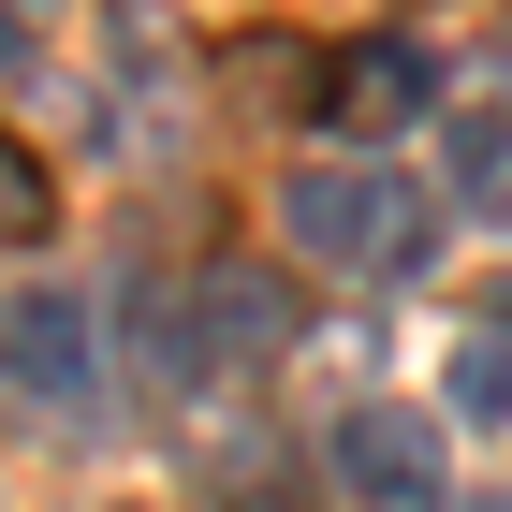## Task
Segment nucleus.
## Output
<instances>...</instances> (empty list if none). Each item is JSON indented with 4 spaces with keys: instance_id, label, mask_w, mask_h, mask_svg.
Returning <instances> with one entry per match:
<instances>
[{
    "instance_id": "nucleus-1",
    "label": "nucleus",
    "mask_w": 512,
    "mask_h": 512,
    "mask_svg": "<svg viewBox=\"0 0 512 512\" xmlns=\"http://www.w3.org/2000/svg\"><path fill=\"white\" fill-rule=\"evenodd\" d=\"M278 352H293V278L278 264H205L161 308V366L176 381H235V366H278Z\"/></svg>"
},
{
    "instance_id": "nucleus-2",
    "label": "nucleus",
    "mask_w": 512,
    "mask_h": 512,
    "mask_svg": "<svg viewBox=\"0 0 512 512\" xmlns=\"http://www.w3.org/2000/svg\"><path fill=\"white\" fill-rule=\"evenodd\" d=\"M278 220H293V249H308V264H425V205L395 191L381 161H308V176H293V191H278Z\"/></svg>"
},
{
    "instance_id": "nucleus-3",
    "label": "nucleus",
    "mask_w": 512,
    "mask_h": 512,
    "mask_svg": "<svg viewBox=\"0 0 512 512\" xmlns=\"http://www.w3.org/2000/svg\"><path fill=\"white\" fill-rule=\"evenodd\" d=\"M337 483L381 498V512H439L454 454H439V425L410 410V395H366V410H337Z\"/></svg>"
},
{
    "instance_id": "nucleus-4",
    "label": "nucleus",
    "mask_w": 512,
    "mask_h": 512,
    "mask_svg": "<svg viewBox=\"0 0 512 512\" xmlns=\"http://www.w3.org/2000/svg\"><path fill=\"white\" fill-rule=\"evenodd\" d=\"M74 395H88V308L0 293V410H74Z\"/></svg>"
},
{
    "instance_id": "nucleus-5",
    "label": "nucleus",
    "mask_w": 512,
    "mask_h": 512,
    "mask_svg": "<svg viewBox=\"0 0 512 512\" xmlns=\"http://www.w3.org/2000/svg\"><path fill=\"white\" fill-rule=\"evenodd\" d=\"M425 59H410V44H366V59H352V74H337V103H352V118H410V103H425Z\"/></svg>"
},
{
    "instance_id": "nucleus-6",
    "label": "nucleus",
    "mask_w": 512,
    "mask_h": 512,
    "mask_svg": "<svg viewBox=\"0 0 512 512\" xmlns=\"http://www.w3.org/2000/svg\"><path fill=\"white\" fill-rule=\"evenodd\" d=\"M454 410L512 425V337H469V352H454Z\"/></svg>"
},
{
    "instance_id": "nucleus-7",
    "label": "nucleus",
    "mask_w": 512,
    "mask_h": 512,
    "mask_svg": "<svg viewBox=\"0 0 512 512\" xmlns=\"http://www.w3.org/2000/svg\"><path fill=\"white\" fill-rule=\"evenodd\" d=\"M44 235V176H30V147L0 132V249H30Z\"/></svg>"
},
{
    "instance_id": "nucleus-8",
    "label": "nucleus",
    "mask_w": 512,
    "mask_h": 512,
    "mask_svg": "<svg viewBox=\"0 0 512 512\" xmlns=\"http://www.w3.org/2000/svg\"><path fill=\"white\" fill-rule=\"evenodd\" d=\"M15 59H30V30H15V0H0V74H15Z\"/></svg>"
},
{
    "instance_id": "nucleus-9",
    "label": "nucleus",
    "mask_w": 512,
    "mask_h": 512,
    "mask_svg": "<svg viewBox=\"0 0 512 512\" xmlns=\"http://www.w3.org/2000/svg\"><path fill=\"white\" fill-rule=\"evenodd\" d=\"M483 512H512V498H483Z\"/></svg>"
},
{
    "instance_id": "nucleus-10",
    "label": "nucleus",
    "mask_w": 512,
    "mask_h": 512,
    "mask_svg": "<svg viewBox=\"0 0 512 512\" xmlns=\"http://www.w3.org/2000/svg\"><path fill=\"white\" fill-rule=\"evenodd\" d=\"M498 322H512V293H498Z\"/></svg>"
}]
</instances>
